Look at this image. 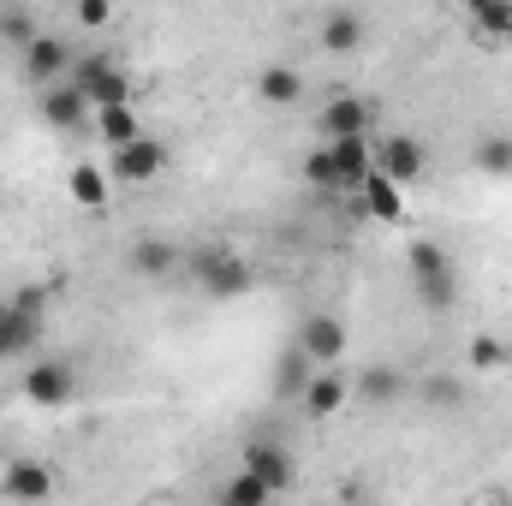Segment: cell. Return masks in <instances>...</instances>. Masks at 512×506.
Wrapping results in <instances>:
<instances>
[{
    "label": "cell",
    "mask_w": 512,
    "mask_h": 506,
    "mask_svg": "<svg viewBox=\"0 0 512 506\" xmlns=\"http://www.w3.org/2000/svg\"><path fill=\"white\" fill-rule=\"evenodd\" d=\"M417 399H423V411H459V405H465V387L453 376H423Z\"/></svg>",
    "instance_id": "cell-27"
},
{
    "label": "cell",
    "mask_w": 512,
    "mask_h": 506,
    "mask_svg": "<svg viewBox=\"0 0 512 506\" xmlns=\"http://www.w3.org/2000/svg\"><path fill=\"white\" fill-rule=\"evenodd\" d=\"M239 459H245V471H256V477H262V483H268L274 495H292L298 471H292V453H286V447H280L274 435H251Z\"/></svg>",
    "instance_id": "cell-11"
},
{
    "label": "cell",
    "mask_w": 512,
    "mask_h": 506,
    "mask_svg": "<svg viewBox=\"0 0 512 506\" xmlns=\"http://www.w3.org/2000/svg\"><path fill=\"white\" fill-rule=\"evenodd\" d=\"M48 310V292L42 286H24L12 298H0V364H18L42 346V316Z\"/></svg>",
    "instance_id": "cell-2"
},
{
    "label": "cell",
    "mask_w": 512,
    "mask_h": 506,
    "mask_svg": "<svg viewBox=\"0 0 512 506\" xmlns=\"http://www.w3.org/2000/svg\"><path fill=\"white\" fill-rule=\"evenodd\" d=\"M191 274H197V286H203L215 304L245 298V292L256 286V268L239 251H197V256H191Z\"/></svg>",
    "instance_id": "cell-5"
},
{
    "label": "cell",
    "mask_w": 512,
    "mask_h": 506,
    "mask_svg": "<svg viewBox=\"0 0 512 506\" xmlns=\"http://www.w3.org/2000/svg\"><path fill=\"white\" fill-rule=\"evenodd\" d=\"M334 149V173H340V191H358L364 173L376 167V149H370V131H352V137H328Z\"/></svg>",
    "instance_id": "cell-14"
},
{
    "label": "cell",
    "mask_w": 512,
    "mask_h": 506,
    "mask_svg": "<svg viewBox=\"0 0 512 506\" xmlns=\"http://www.w3.org/2000/svg\"><path fill=\"white\" fill-rule=\"evenodd\" d=\"M310 376H316V364L304 358V346H298V340L280 346V358H274V399H292V405H298V393L310 387Z\"/></svg>",
    "instance_id": "cell-21"
},
{
    "label": "cell",
    "mask_w": 512,
    "mask_h": 506,
    "mask_svg": "<svg viewBox=\"0 0 512 506\" xmlns=\"http://www.w3.org/2000/svg\"><path fill=\"white\" fill-rule=\"evenodd\" d=\"M477 30H483L489 42H512V0L489 6V12H477Z\"/></svg>",
    "instance_id": "cell-30"
},
{
    "label": "cell",
    "mask_w": 512,
    "mask_h": 506,
    "mask_svg": "<svg viewBox=\"0 0 512 506\" xmlns=\"http://www.w3.org/2000/svg\"><path fill=\"white\" fill-rule=\"evenodd\" d=\"M18 393L36 405V411H66L72 399H78V364L72 358H36L24 381H18Z\"/></svg>",
    "instance_id": "cell-4"
},
{
    "label": "cell",
    "mask_w": 512,
    "mask_h": 506,
    "mask_svg": "<svg viewBox=\"0 0 512 506\" xmlns=\"http://www.w3.org/2000/svg\"><path fill=\"white\" fill-rule=\"evenodd\" d=\"M108 18H114V6H108V0H78V24H84V30H102Z\"/></svg>",
    "instance_id": "cell-31"
},
{
    "label": "cell",
    "mask_w": 512,
    "mask_h": 506,
    "mask_svg": "<svg viewBox=\"0 0 512 506\" xmlns=\"http://www.w3.org/2000/svg\"><path fill=\"white\" fill-rule=\"evenodd\" d=\"M96 137H102L108 149H120V143H131V137H143V120H137V108H131V102L96 108Z\"/></svg>",
    "instance_id": "cell-22"
},
{
    "label": "cell",
    "mask_w": 512,
    "mask_h": 506,
    "mask_svg": "<svg viewBox=\"0 0 512 506\" xmlns=\"http://www.w3.org/2000/svg\"><path fill=\"white\" fill-rule=\"evenodd\" d=\"M465 6H471V18H477V12H489V6H501V0H465Z\"/></svg>",
    "instance_id": "cell-32"
},
{
    "label": "cell",
    "mask_w": 512,
    "mask_h": 506,
    "mask_svg": "<svg viewBox=\"0 0 512 506\" xmlns=\"http://www.w3.org/2000/svg\"><path fill=\"white\" fill-rule=\"evenodd\" d=\"M405 268H411V292H417L423 310H453V304H459V262H453L447 245L417 239V245L405 251Z\"/></svg>",
    "instance_id": "cell-1"
},
{
    "label": "cell",
    "mask_w": 512,
    "mask_h": 506,
    "mask_svg": "<svg viewBox=\"0 0 512 506\" xmlns=\"http://www.w3.org/2000/svg\"><path fill=\"white\" fill-rule=\"evenodd\" d=\"M72 66H78V54L66 48V36H48V30L18 54V72H24V84H30V90H48V84L72 78Z\"/></svg>",
    "instance_id": "cell-6"
},
{
    "label": "cell",
    "mask_w": 512,
    "mask_h": 506,
    "mask_svg": "<svg viewBox=\"0 0 512 506\" xmlns=\"http://www.w3.org/2000/svg\"><path fill=\"white\" fill-rule=\"evenodd\" d=\"M322 137H352V131H370V102L364 96H334L322 114H316Z\"/></svg>",
    "instance_id": "cell-20"
},
{
    "label": "cell",
    "mask_w": 512,
    "mask_h": 506,
    "mask_svg": "<svg viewBox=\"0 0 512 506\" xmlns=\"http://www.w3.org/2000/svg\"><path fill=\"white\" fill-rule=\"evenodd\" d=\"M471 167H477V173H489V179H512V137H501V131L477 137V149H471Z\"/></svg>",
    "instance_id": "cell-24"
},
{
    "label": "cell",
    "mask_w": 512,
    "mask_h": 506,
    "mask_svg": "<svg viewBox=\"0 0 512 506\" xmlns=\"http://www.w3.org/2000/svg\"><path fill=\"white\" fill-rule=\"evenodd\" d=\"M352 399H358L364 411H393L399 399H411V376H405L399 364L376 358V364H364V370H358V381H352Z\"/></svg>",
    "instance_id": "cell-10"
},
{
    "label": "cell",
    "mask_w": 512,
    "mask_h": 506,
    "mask_svg": "<svg viewBox=\"0 0 512 506\" xmlns=\"http://www.w3.org/2000/svg\"><path fill=\"white\" fill-rule=\"evenodd\" d=\"M268 501H274V489L256 471H239L233 483H221V506H268Z\"/></svg>",
    "instance_id": "cell-26"
},
{
    "label": "cell",
    "mask_w": 512,
    "mask_h": 506,
    "mask_svg": "<svg viewBox=\"0 0 512 506\" xmlns=\"http://www.w3.org/2000/svg\"><path fill=\"white\" fill-rule=\"evenodd\" d=\"M36 36H42V24H36V12H30V6H0V42H6V48H18V54H24Z\"/></svg>",
    "instance_id": "cell-25"
},
{
    "label": "cell",
    "mask_w": 512,
    "mask_h": 506,
    "mask_svg": "<svg viewBox=\"0 0 512 506\" xmlns=\"http://www.w3.org/2000/svg\"><path fill=\"white\" fill-rule=\"evenodd\" d=\"M0 489H6L12 501H48V495H54V471H48L42 459H12L6 477H0Z\"/></svg>",
    "instance_id": "cell-16"
},
{
    "label": "cell",
    "mask_w": 512,
    "mask_h": 506,
    "mask_svg": "<svg viewBox=\"0 0 512 506\" xmlns=\"http://www.w3.org/2000/svg\"><path fill=\"white\" fill-rule=\"evenodd\" d=\"M376 167H382V173H393L399 185H417V179L429 173V155H423V143H417L411 131H393L382 149H376Z\"/></svg>",
    "instance_id": "cell-12"
},
{
    "label": "cell",
    "mask_w": 512,
    "mask_h": 506,
    "mask_svg": "<svg viewBox=\"0 0 512 506\" xmlns=\"http://www.w3.org/2000/svg\"><path fill=\"white\" fill-rule=\"evenodd\" d=\"M66 191H72V203H78V209H102V203H108V191H114V179H108L102 167H90V161H84V167H72V173H66Z\"/></svg>",
    "instance_id": "cell-23"
},
{
    "label": "cell",
    "mask_w": 512,
    "mask_h": 506,
    "mask_svg": "<svg viewBox=\"0 0 512 506\" xmlns=\"http://www.w3.org/2000/svg\"><path fill=\"white\" fill-rule=\"evenodd\" d=\"M256 102H268V108H292V102H304V72L298 66H262L256 72Z\"/></svg>",
    "instance_id": "cell-19"
},
{
    "label": "cell",
    "mask_w": 512,
    "mask_h": 506,
    "mask_svg": "<svg viewBox=\"0 0 512 506\" xmlns=\"http://www.w3.org/2000/svg\"><path fill=\"white\" fill-rule=\"evenodd\" d=\"M126 268L137 274V280H167V274L185 268V251H179L173 239H155V233H149V239H137V245L126 251Z\"/></svg>",
    "instance_id": "cell-13"
},
{
    "label": "cell",
    "mask_w": 512,
    "mask_h": 506,
    "mask_svg": "<svg viewBox=\"0 0 512 506\" xmlns=\"http://www.w3.org/2000/svg\"><path fill=\"white\" fill-rule=\"evenodd\" d=\"M346 399H352V381L334 376V370H316V376H310V387L298 393V405H304V417H310V423H328Z\"/></svg>",
    "instance_id": "cell-15"
},
{
    "label": "cell",
    "mask_w": 512,
    "mask_h": 506,
    "mask_svg": "<svg viewBox=\"0 0 512 506\" xmlns=\"http://www.w3.org/2000/svg\"><path fill=\"white\" fill-rule=\"evenodd\" d=\"M72 84L96 102V108H114V102H131V78L120 60H108V54H90V60H78L72 66Z\"/></svg>",
    "instance_id": "cell-9"
},
{
    "label": "cell",
    "mask_w": 512,
    "mask_h": 506,
    "mask_svg": "<svg viewBox=\"0 0 512 506\" xmlns=\"http://www.w3.org/2000/svg\"><path fill=\"white\" fill-rule=\"evenodd\" d=\"M358 191H364V209H370L376 221H405V185H399L393 173H382V167H370Z\"/></svg>",
    "instance_id": "cell-17"
},
{
    "label": "cell",
    "mask_w": 512,
    "mask_h": 506,
    "mask_svg": "<svg viewBox=\"0 0 512 506\" xmlns=\"http://www.w3.org/2000/svg\"><path fill=\"white\" fill-rule=\"evenodd\" d=\"M364 36H370V24H364V12H352V6H334V12L322 18V48H328V54H358Z\"/></svg>",
    "instance_id": "cell-18"
},
{
    "label": "cell",
    "mask_w": 512,
    "mask_h": 506,
    "mask_svg": "<svg viewBox=\"0 0 512 506\" xmlns=\"http://www.w3.org/2000/svg\"><path fill=\"white\" fill-rule=\"evenodd\" d=\"M292 340L304 346V358H310L316 370H334V364L346 358V346H352L346 322H340V316H328V310H310V316L298 322V334H292Z\"/></svg>",
    "instance_id": "cell-7"
},
{
    "label": "cell",
    "mask_w": 512,
    "mask_h": 506,
    "mask_svg": "<svg viewBox=\"0 0 512 506\" xmlns=\"http://www.w3.org/2000/svg\"><path fill=\"white\" fill-rule=\"evenodd\" d=\"M465 358H471V370H483V376H495V370H507L512 346H507V340H495V334H477Z\"/></svg>",
    "instance_id": "cell-29"
},
{
    "label": "cell",
    "mask_w": 512,
    "mask_h": 506,
    "mask_svg": "<svg viewBox=\"0 0 512 506\" xmlns=\"http://www.w3.org/2000/svg\"><path fill=\"white\" fill-rule=\"evenodd\" d=\"M42 120L54 131H66V137H78V131H96V102L72 78H60V84L42 90Z\"/></svg>",
    "instance_id": "cell-8"
},
{
    "label": "cell",
    "mask_w": 512,
    "mask_h": 506,
    "mask_svg": "<svg viewBox=\"0 0 512 506\" xmlns=\"http://www.w3.org/2000/svg\"><path fill=\"white\" fill-rule=\"evenodd\" d=\"M167 167H173V149L161 137H149V131L120 143V149H108V179L114 185H155Z\"/></svg>",
    "instance_id": "cell-3"
},
{
    "label": "cell",
    "mask_w": 512,
    "mask_h": 506,
    "mask_svg": "<svg viewBox=\"0 0 512 506\" xmlns=\"http://www.w3.org/2000/svg\"><path fill=\"white\" fill-rule=\"evenodd\" d=\"M304 185H316V191H340V173H334V149H328V137L304 155Z\"/></svg>",
    "instance_id": "cell-28"
}]
</instances>
